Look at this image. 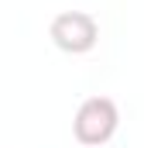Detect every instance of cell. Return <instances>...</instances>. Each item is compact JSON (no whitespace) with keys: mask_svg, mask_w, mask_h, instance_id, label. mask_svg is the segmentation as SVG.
Returning <instances> with one entry per match:
<instances>
[{"mask_svg":"<svg viewBox=\"0 0 144 148\" xmlns=\"http://www.w3.org/2000/svg\"><path fill=\"white\" fill-rule=\"evenodd\" d=\"M120 124V114H117V103L110 97H89L79 110H75V121H72V131L82 145H103L113 138Z\"/></svg>","mask_w":144,"mask_h":148,"instance_id":"1","label":"cell"},{"mask_svg":"<svg viewBox=\"0 0 144 148\" xmlns=\"http://www.w3.org/2000/svg\"><path fill=\"white\" fill-rule=\"evenodd\" d=\"M100 38V28L89 14L82 10H62L55 21H52V41L62 48V52H72V55H82L96 45Z\"/></svg>","mask_w":144,"mask_h":148,"instance_id":"2","label":"cell"}]
</instances>
